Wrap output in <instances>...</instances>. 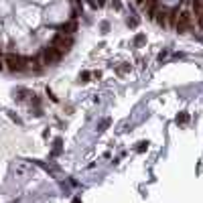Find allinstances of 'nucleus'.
Here are the masks:
<instances>
[{"mask_svg": "<svg viewBox=\"0 0 203 203\" xmlns=\"http://www.w3.org/2000/svg\"><path fill=\"white\" fill-rule=\"evenodd\" d=\"M4 63H6L8 71H25V57H20L16 53H6L4 55Z\"/></svg>", "mask_w": 203, "mask_h": 203, "instance_id": "nucleus-1", "label": "nucleus"}, {"mask_svg": "<svg viewBox=\"0 0 203 203\" xmlns=\"http://www.w3.org/2000/svg\"><path fill=\"white\" fill-rule=\"evenodd\" d=\"M175 28L179 31V33H187V31H191V28H193V16H191V12L183 10L181 14H177Z\"/></svg>", "mask_w": 203, "mask_h": 203, "instance_id": "nucleus-2", "label": "nucleus"}, {"mask_svg": "<svg viewBox=\"0 0 203 203\" xmlns=\"http://www.w3.org/2000/svg\"><path fill=\"white\" fill-rule=\"evenodd\" d=\"M71 45H73V39H71L69 35H65V33L55 35V39H53V47L57 49V51H61V53H67L69 49H71Z\"/></svg>", "mask_w": 203, "mask_h": 203, "instance_id": "nucleus-3", "label": "nucleus"}, {"mask_svg": "<svg viewBox=\"0 0 203 203\" xmlns=\"http://www.w3.org/2000/svg\"><path fill=\"white\" fill-rule=\"evenodd\" d=\"M61 57H63V53H61V51H57L53 45H51V47H47V49H43V55H41L43 65H53V63H57Z\"/></svg>", "mask_w": 203, "mask_h": 203, "instance_id": "nucleus-4", "label": "nucleus"}, {"mask_svg": "<svg viewBox=\"0 0 203 203\" xmlns=\"http://www.w3.org/2000/svg\"><path fill=\"white\" fill-rule=\"evenodd\" d=\"M152 16L156 18V22H158V25H162V27H167V25H169V16H171V12L167 10V8H156Z\"/></svg>", "mask_w": 203, "mask_h": 203, "instance_id": "nucleus-5", "label": "nucleus"}, {"mask_svg": "<svg viewBox=\"0 0 203 203\" xmlns=\"http://www.w3.org/2000/svg\"><path fill=\"white\" fill-rule=\"evenodd\" d=\"M25 69H33V71H41V65H43V59L41 57H28L25 59Z\"/></svg>", "mask_w": 203, "mask_h": 203, "instance_id": "nucleus-6", "label": "nucleus"}, {"mask_svg": "<svg viewBox=\"0 0 203 203\" xmlns=\"http://www.w3.org/2000/svg\"><path fill=\"white\" fill-rule=\"evenodd\" d=\"M2 69H6V63H4V55L0 53V71H2Z\"/></svg>", "mask_w": 203, "mask_h": 203, "instance_id": "nucleus-7", "label": "nucleus"}, {"mask_svg": "<svg viewBox=\"0 0 203 203\" xmlns=\"http://www.w3.org/2000/svg\"><path fill=\"white\" fill-rule=\"evenodd\" d=\"M193 2H197V4H201V6H203V0H193Z\"/></svg>", "mask_w": 203, "mask_h": 203, "instance_id": "nucleus-8", "label": "nucleus"}]
</instances>
